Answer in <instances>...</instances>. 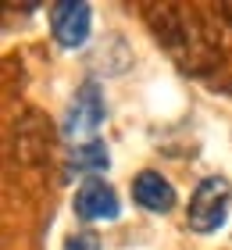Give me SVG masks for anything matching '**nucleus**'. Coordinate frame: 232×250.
Returning <instances> with one entry per match:
<instances>
[{
	"label": "nucleus",
	"instance_id": "nucleus-7",
	"mask_svg": "<svg viewBox=\"0 0 232 250\" xmlns=\"http://www.w3.org/2000/svg\"><path fill=\"white\" fill-rule=\"evenodd\" d=\"M68 250H100V236L97 232H75V236H68Z\"/></svg>",
	"mask_w": 232,
	"mask_h": 250
},
{
	"label": "nucleus",
	"instance_id": "nucleus-2",
	"mask_svg": "<svg viewBox=\"0 0 232 250\" xmlns=\"http://www.w3.org/2000/svg\"><path fill=\"white\" fill-rule=\"evenodd\" d=\"M104 118H107L104 89L89 79V83L79 86V93L72 97V104H68L61 132H64V140H72L75 146H83V143H93V136H97V129L104 125Z\"/></svg>",
	"mask_w": 232,
	"mask_h": 250
},
{
	"label": "nucleus",
	"instance_id": "nucleus-3",
	"mask_svg": "<svg viewBox=\"0 0 232 250\" xmlns=\"http://www.w3.org/2000/svg\"><path fill=\"white\" fill-rule=\"evenodd\" d=\"M93 29V7L86 0H61L50 7V32L64 50L83 47Z\"/></svg>",
	"mask_w": 232,
	"mask_h": 250
},
{
	"label": "nucleus",
	"instance_id": "nucleus-6",
	"mask_svg": "<svg viewBox=\"0 0 232 250\" xmlns=\"http://www.w3.org/2000/svg\"><path fill=\"white\" fill-rule=\"evenodd\" d=\"M111 161L107 146L100 140L93 143H83V146H72V154H68V165H72V172H104Z\"/></svg>",
	"mask_w": 232,
	"mask_h": 250
},
{
	"label": "nucleus",
	"instance_id": "nucleus-4",
	"mask_svg": "<svg viewBox=\"0 0 232 250\" xmlns=\"http://www.w3.org/2000/svg\"><path fill=\"white\" fill-rule=\"evenodd\" d=\"M72 208H75L79 222H111V218L122 214V200H118V193H114L111 183H104V179L93 175L75 189Z\"/></svg>",
	"mask_w": 232,
	"mask_h": 250
},
{
	"label": "nucleus",
	"instance_id": "nucleus-5",
	"mask_svg": "<svg viewBox=\"0 0 232 250\" xmlns=\"http://www.w3.org/2000/svg\"><path fill=\"white\" fill-rule=\"evenodd\" d=\"M132 200L143 211L168 214L171 208H175V186H171L161 172H139L136 183H132Z\"/></svg>",
	"mask_w": 232,
	"mask_h": 250
},
{
	"label": "nucleus",
	"instance_id": "nucleus-1",
	"mask_svg": "<svg viewBox=\"0 0 232 250\" xmlns=\"http://www.w3.org/2000/svg\"><path fill=\"white\" fill-rule=\"evenodd\" d=\"M229 208H232V186L225 175H207L200 179V186L193 189L190 197V211H186V222H190L193 232H218L229 218Z\"/></svg>",
	"mask_w": 232,
	"mask_h": 250
}]
</instances>
